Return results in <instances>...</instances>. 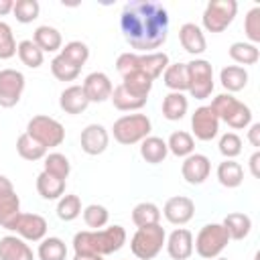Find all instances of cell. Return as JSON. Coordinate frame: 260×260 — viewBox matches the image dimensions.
<instances>
[{
    "label": "cell",
    "mask_w": 260,
    "mask_h": 260,
    "mask_svg": "<svg viewBox=\"0 0 260 260\" xmlns=\"http://www.w3.org/2000/svg\"><path fill=\"white\" fill-rule=\"evenodd\" d=\"M26 79L22 71L6 67L0 69V108H14L24 91Z\"/></svg>",
    "instance_id": "cell-10"
},
{
    "label": "cell",
    "mask_w": 260,
    "mask_h": 260,
    "mask_svg": "<svg viewBox=\"0 0 260 260\" xmlns=\"http://www.w3.org/2000/svg\"><path fill=\"white\" fill-rule=\"evenodd\" d=\"M26 134L30 138H35L47 150L49 148H55V146H61V142L65 140V128H63V124L59 120L51 118V116H45V114L32 116L28 120Z\"/></svg>",
    "instance_id": "cell-6"
},
{
    "label": "cell",
    "mask_w": 260,
    "mask_h": 260,
    "mask_svg": "<svg viewBox=\"0 0 260 260\" xmlns=\"http://www.w3.org/2000/svg\"><path fill=\"white\" fill-rule=\"evenodd\" d=\"M59 55H63L73 65L83 67L87 63V59H89V47L83 41H69V43H65V47H61Z\"/></svg>",
    "instance_id": "cell-42"
},
{
    "label": "cell",
    "mask_w": 260,
    "mask_h": 260,
    "mask_svg": "<svg viewBox=\"0 0 260 260\" xmlns=\"http://www.w3.org/2000/svg\"><path fill=\"white\" fill-rule=\"evenodd\" d=\"M248 71L246 67H240V65H225L221 71H219V83L221 87L225 89V93H236V91H242L246 85H248Z\"/></svg>",
    "instance_id": "cell-23"
},
{
    "label": "cell",
    "mask_w": 260,
    "mask_h": 260,
    "mask_svg": "<svg viewBox=\"0 0 260 260\" xmlns=\"http://www.w3.org/2000/svg\"><path fill=\"white\" fill-rule=\"evenodd\" d=\"M211 173V160L209 156L201 152H193L183 158L181 162V175L189 185H201Z\"/></svg>",
    "instance_id": "cell-15"
},
{
    "label": "cell",
    "mask_w": 260,
    "mask_h": 260,
    "mask_svg": "<svg viewBox=\"0 0 260 260\" xmlns=\"http://www.w3.org/2000/svg\"><path fill=\"white\" fill-rule=\"evenodd\" d=\"M228 53H230L232 61H236L240 67L242 65H256L258 59H260L258 45H252L248 41H236V43H232L230 49H228Z\"/></svg>",
    "instance_id": "cell-32"
},
{
    "label": "cell",
    "mask_w": 260,
    "mask_h": 260,
    "mask_svg": "<svg viewBox=\"0 0 260 260\" xmlns=\"http://www.w3.org/2000/svg\"><path fill=\"white\" fill-rule=\"evenodd\" d=\"M191 130L197 140L209 142L219 134V118L211 110V106H199L191 114Z\"/></svg>",
    "instance_id": "cell-11"
},
{
    "label": "cell",
    "mask_w": 260,
    "mask_h": 260,
    "mask_svg": "<svg viewBox=\"0 0 260 260\" xmlns=\"http://www.w3.org/2000/svg\"><path fill=\"white\" fill-rule=\"evenodd\" d=\"M179 43H181V47H183L189 55H193V57L205 53V49H207L205 35H203V30H201V26L195 24V22H185V24L179 26Z\"/></svg>",
    "instance_id": "cell-18"
},
{
    "label": "cell",
    "mask_w": 260,
    "mask_h": 260,
    "mask_svg": "<svg viewBox=\"0 0 260 260\" xmlns=\"http://www.w3.org/2000/svg\"><path fill=\"white\" fill-rule=\"evenodd\" d=\"M0 260H35L32 248L18 236L0 238Z\"/></svg>",
    "instance_id": "cell-20"
},
{
    "label": "cell",
    "mask_w": 260,
    "mask_h": 260,
    "mask_svg": "<svg viewBox=\"0 0 260 260\" xmlns=\"http://www.w3.org/2000/svg\"><path fill=\"white\" fill-rule=\"evenodd\" d=\"M16 39L12 32V26L4 20H0V59L6 61L16 55Z\"/></svg>",
    "instance_id": "cell-45"
},
{
    "label": "cell",
    "mask_w": 260,
    "mask_h": 260,
    "mask_svg": "<svg viewBox=\"0 0 260 260\" xmlns=\"http://www.w3.org/2000/svg\"><path fill=\"white\" fill-rule=\"evenodd\" d=\"M89 106V100L83 91L81 85H67L61 95H59V108L65 112V114H71V116H77L81 112H85Z\"/></svg>",
    "instance_id": "cell-19"
},
{
    "label": "cell",
    "mask_w": 260,
    "mask_h": 260,
    "mask_svg": "<svg viewBox=\"0 0 260 260\" xmlns=\"http://www.w3.org/2000/svg\"><path fill=\"white\" fill-rule=\"evenodd\" d=\"M43 160H45L43 162V171H47L49 175H55V177H59L63 181L69 177L71 162H69V158L65 154H61V152H47V156Z\"/></svg>",
    "instance_id": "cell-41"
},
{
    "label": "cell",
    "mask_w": 260,
    "mask_h": 260,
    "mask_svg": "<svg viewBox=\"0 0 260 260\" xmlns=\"http://www.w3.org/2000/svg\"><path fill=\"white\" fill-rule=\"evenodd\" d=\"M169 12L154 0H132L120 12V30L138 53H154L169 37Z\"/></svg>",
    "instance_id": "cell-1"
},
{
    "label": "cell",
    "mask_w": 260,
    "mask_h": 260,
    "mask_svg": "<svg viewBox=\"0 0 260 260\" xmlns=\"http://www.w3.org/2000/svg\"><path fill=\"white\" fill-rule=\"evenodd\" d=\"M81 87H83L89 104H102V102L110 100L112 89H114L112 79L104 71H91L89 75H85Z\"/></svg>",
    "instance_id": "cell-16"
},
{
    "label": "cell",
    "mask_w": 260,
    "mask_h": 260,
    "mask_svg": "<svg viewBox=\"0 0 260 260\" xmlns=\"http://www.w3.org/2000/svg\"><path fill=\"white\" fill-rule=\"evenodd\" d=\"M189 71V85L187 91L195 100H207L213 93L215 81H213V67L207 59H193L187 63Z\"/></svg>",
    "instance_id": "cell-9"
},
{
    "label": "cell",
    "mask_w": 260,
    "mask_h": 260,
    "mask_svg": "<svg viewBox=\"0 0 260 260\" xmlns=\"http://www.w3.org/2000/svg\"><path fill=\"white\" fill-rule=\"evenodd\" d=\"M81 199L75 193H67L57 201V217L61 221H73L81 215Z\"/></svg>",
    "instance_id": "cell-39"
},
{
    "label": "cell",
    "mask_w": 260,
    "mask_h": 260,
    "mask_svg": "<svg viewBox=\"0 0 260 260\" xmlns=\"http://www.w3.org/2000/svg\"><path fill=\"white\" fill-rule=\"evenodd\" d=\"M51 73L55 79L59 81H75L81 73V67L73 65L71 61H67L63 55H55L51 59Z\"/></svg>",
    "instance_id": "cell-40"
},
{
    "label": "cell",
    "mask_w": 260,
    "mask_h": 260,
    "mask_svg": "<svg viewBox=\"0 0 260 260\" xmlns=\"http://www.w3.org/2000/svg\"><path fill=\"white\" fill-rule=\"evenodd\" d=\"M221 225H223V230H225L230 240H244L252 232V219H250V215H246L242 211L228 213L223 217Z\"/></svg>",
    "instance_id": "cell-26"
},
{
    "label": "cell",
    "mask_w": 260,
    "mask_h": 260,
    "mask_svg": "<svg viewBox=\"0 0 260 260\" xmlns=\"http://www.w3.org/2000/svg\"><path fill=\"white\" fill-rule=\"evenodd\" d=\"M81 213H83L85 225L91 228V230H102V228H106L108 221H110V211H108L104 205H100V203H91V205L83 207Z\"/></svg>",
    "instance_id": "cell-43"
},
{
    "label": "cell",
    "mask_w": 260,
    "mask_h": 260,
    "mask_svg": "<svg viewBox=\"0 0 260 260\" xmlns=\"http://www.w3.org/2000/svg\"><path fill=\"white\" fill-rule=\"evenodd\" d=\"M244 32L248 37V43H252V45H258L260 43V6H252L246 12Z\"/></svg>",
    "instance_id": "cell-46"
},
{
    "label": "cell",
    "mask_w": 260,
    "mask_h": 260,
    "mask_svg": "<svg viewBox=\"0 0 260 260\" xmlns=\"http://www.w3.org/2000/svg\"><path fill=\"white\" fill-rule=\"evenodd\" d=\"M162 215L169 223L173 225H185L193 219L195 215V203L191 197L187 195H173L165 201V207H162Z\"/></svg>",
    "instance_id": "cell-13"
},
{
    "label": "cell",
    "mask_w": 260,
    "mask_h": 260,
    "mask_svg": "<svg viewBox=\"0 0 260 260\" xmlns=\"http://www.w3.org/2000/svg\"><path fill=\"white\" fill-rule=\"evenodd\" d=\"M126 230L118 223L102 230H81L73 236V252L75 254H100L108 256L118 252L126 244Z\"/></svg>",
    "instance_id": "cell-2"
},
{
    "label": "cell",
    "mask_w": 260,
    "mask_h": 260,
    "mask_svg": "<svg viewBox=\"0 0 260 260\" xmlns=\"http://www.w3.org/2000/svg\"><path fill=\"white\" fill-rule=\"evenodd\" d=\"M228 242L230 238L221 223H205L193 238V250L203 260H213L225 250Z\"/></svg>",
    "instance_id": "cell-7"
},
{
    "label": "cell",
    "mask_w": 260,
    "mask_h": 260,
    "mask_svg": "<svg viewBox=\"0 0 260 260\" xmlns=\"http://www.w3.org/2000/svg\"><path fill=\"white\" fill-rule=\"evenodd\" d=\"M213 260H228V258H221V256H217V258H213Z\"/></svg>",
    "instance_id": "cell-53"
},
{
    "label": "cell",
    "mask_w": 260,
    "mask_h": 260,
    "mask_svg": "<svg viewBox=\"0 0 260 260\" xmlns=\"http://www.w3.org/2000/svg\"><path fill=\"white\" fill-rule=\"evenodd\" d=\"M110 100H112L114 108H116V110H120V112H136V110L144 108V106H146V102H148L146 98H138V95L130 93L122 83H118V85L112 89Z\"/></svg>",
    "instance_id": "cell-30"
},
{
    "label": "cell",
    "mask_w": 260,
    "mask_h": 260,
    "mask_svg": "<svg viewBox=\"0 0 260 260\" xmlns=\"http://www.w3.org/2000/svg\"><path fill=\"white\" fill-rule=\"evenodd\" d=\"M37 256H39V260H65L67 258V246L61 238L49 236V238H43L39 242Z\"/></svg>",
    "instance_id": "cell-35"
},
{
    "label": "cell",
    "mask_w": 260,
    "mask_h": 260,
    "mask_svg": "<svg viewBox=\"0 0 260 260\" xmlns=\"http://www.w3.org/2000/svg\"><path fill=\"white\" fill-rule=\"evenodd\" d=\"M211 110L219 118V122H225L234 130H244L252 124V110L232 93H219L211 100Z\"/></svg>",
    "instance_id": "cell-3"
},
{
    "label": "cell",
    "mask_w": 260,
    "mask_h": 260,
    "mask_svg": "<svg viewBox=\"0 0 260 260\" xmlns=\"http://www.w3.org/2000/svg\"><path fill=\"white\" fill-rule=\"evenodd\" d=\"M162 116L169 120V122H177L181 118H185L187 110H189V100L185 93L181 91H169L165 98H162Z\"/></svg>",
    "instance_id": "cell-27"
},
{
    "label": "cell",
    "mask_w": 260,
    "mask_h": 260,
    "mask_svg": "<svg viewBox=\"0 0 260 260\" xmlns=\"http://www.w3.org/2000/svg\"><path fill=\"white\" fill-rule=\"evenodd\" d=\"M35 185H37V193L45 201H59L65 195V181L55 177V175H49L47 171H41L37 175Z\"/></svg>",
    "instance_id": "cell-22"
},
{
    "label": "cell",
    "mask_w": 260,
    "mask_h": 260,
    "mask_svg": "<svg viewBox=\"0 0 260 260\" xmlns=\"http://www.w3.org/2000/svg\"><path fill=\"white\" fill-rule=\"evenodd\" d=\"M217 148L219 152L223 154V158H236L240 152H242V138L236 134V132H225L219 136V142H217Z\"/></svg>",
    "instance_id": "cell-47"
},
{
    "label": "cell",
    "mask_w": 260,
    "mask_h": 260,
    "mask_svg": "<svg viewBox=\"0 0 260 260\" xmlns=\"http://www.w3.org/2000/svg\"><path fill=\"white\" fill-rule=\"evenodd\" d=\"M20 213H22L20 211V197L16 195V191L2 193L0 195V225L4 230H10Z\"/></svg>",
    "instance_id": "cell-31"
},
{
    "label": "cell",
    "mask_w": 260,
    "mask_h": 260,
    "mask_svg": "<svg viewBox=\"0 0 260 260\" xmlns=\"http://www.w3.org/2000/svg\"><path fill=\"white\" fill-rule=\"evenodd\" d=\"M16 152H18L20 158L30 160V162L41 160V158L47 156V148L41 146V144H39L35 138H30L26 132H22V134L16 138Z\"/></svg>",
    "instance_id": "cell-38"
},
{
    "label": "cell",
    "mask_w": 260,
    "mask_h": 260,
    "mask_svg": "<svg viewBox=\"0 0 260 260\" xmlns=\"http://www.w3.org/2000/svg\"><path fill=\"white\" fill-rule=\"evenodd\" d=\"M32 43L43 51V53H57L63 47V37L59 28L51 24H41L32 32Z\"/></svg>",
    "instance_id": "cell-21"
},
{
    "label": "cell",
    "mask_w": 260,
    "mask_h": 260,
    "mask_svg": "<svg viewBox=\"0 0 260 260\" xmlns=\"http://www.w3.org/2000/svg\"><path fill=\"white\" fill-rule=\"evenodd\" d=\"M162 83L171 89V91H187L189 85V71H187V63H169V67L162 71Z\"/></svg>",
    "instance_id": "cell-29"
},
{
    "label": "cell",
    "mask_w": 260,
    "mask_h": 260,
    "mask_svg": "<svg viewBox=\"0 0 260 260\" xmlns=\"http://www.w3.org/2000/svg\"><path fill=\"white\" fill-rule=\"evenodd\" d=\"M130 93L138 95V98H146L148 100V93L152 89V79L142 73V71H130L126 75H122V81H120Z\"/></svg>",
    "instance_id": "cell-36"
},
{
    "label": "cell",
    "mask_w": 260,
    "mask_h": 260,
    "mask_svg": "<svg viewBox=\"0 0 260 260\" xmlns=\"http://www.w3.org/2000/svg\"><path fill=\"white\" fill-rule=\"evenodd\" d=\"M8 191H14V185H12V181L6 175H0V195L8 193Z\"/></svg>",
    "instance_id": "cell-50"
},
{
    "label": "cell",
    "mask_w": 260,
    "mask_h": 260,
    "mask_svg": "<svg viewBox=\"0 0 260 260\" xmlns=\"http://www.w3.org/2000/svg\"><path fill=\"white\" fill-rule=\"evenodd\" d=\"M47 219L39 213H20L10 228V232H14V236L22 238L24 242H41L47 238Z\"/></svg>",
    "instance_id": "cell-12"
},
{
    "label": "cell",
    "mask_w": 260,
    "mask_h": 260,
    "mask_svg": "<svg viewBox=\"0 0 260 260\" xmlns=\"http://www.w3.org/2000/svg\"><path fill=\"white\" fill-rule=\"evenodd\" d=\"M73 260H104V256H100V254H75Z\"/></svg>",
    "instance_id": "cell-52"
},
{
    "label": "cell",
    "mask_w": 260,
    "mask_h": 260,
    "mask_svg": "<svg viewBox=\"0 0 260 260\" xmlns=\"http://www.w3.org/2000/svg\"><path fill=\"white\" fill-rule=\"evenodd\" d=\"M169 55L162 51H154V53H138V71L146 73L152 81L156 77L162 75V71L169 67Z\"/></svg>",
    "instance_id": "cell-24"
},
{
    "label": "cell",
    "mask_w": 260,
    "mask_h": 260,
    "mask_svg": "<svg viewBox=\"0 0 260 260\" xmlns=\"http://www.w3.org/2000/svg\"><path fill=\"white\" fill-rule=\"evenodd\" d=\"M12 6H14V2H12V0H0V16H4V14H8V12H12Z\"/></svg>",
    "instance_id": "cell-51"
},
{
    "label": "cell",
    "mask_w": 260,
    "mask_h": 260,
    "mask_svg": "<svg viewBox=\"0 0 260 260\" xmlns=\"http://www.w3.org/2000/svg\"><path fill=\"white\" fill-rule=\"evenodd\" d=\"M150 132H152V122L146 114H124L112 126L114 140L124 146L140 144L146 136H150Z\"/></svg>",
    "instance_id": "cell-4"
},
{
    "label": "cell",
    "mask_w": 260,
    "mask_h": 260,
    "mask_svg": "<svg viewBox=\"0 0 260 260\" xmlns=\"http://www.w3.org/2000/svg\"><path fill=\"white\" fill-rule=\"evenodd\" d=\"M248 142L254 148H260V124L258 122H252L248 126Z\"/></svg>",
    "instance_id": "cell-48"
},
{
    "label": "cell",
    "mask_w": 260,
    "mask_h": 260,
    "mask_svg": "<svg viewBox=\"0 0 260 260\" xmlns=\"http://www.w3.org/2000/svg\"><path fill=\"white\" fill-rule=\"evenodd\" d=\"M167 148H169L171 154H175L179 158H185V156L193 154L195 138L189 132H185V130H175V132H171V136L167 140Z\"/></svg>",
    "instance_id": "cell-34"
},
{
    "label": "cell",
    "mask_w": 260,
    "mask_h": 260,
    "mask_svg": "<svg viewBox=\"0 0 260 260\" xmlns=\"http://www.w3.org/2000/svg\"><path fill=\"white\" fill-rule=\"evenodd\" d=\"M167 240V232L160 223L138 228L130 238V250L138 260H152L160 254Z\"/></svg>",
    "instance_id": "cell-5"
},
{
    "label": "cell",
    "mask_w": 260,
    "mask_h": 260,
    "mask_svg": "<svg viewBox=\"0 0 260 260\" xmlns=\"http://www.w3.org/2000/svg\"><path fill=\"white\" fill-rule=\"evenodd\" d=\"M238 14L236 0H209L201 14V24L207 32H223Z\"/></svg>",
    "instance_id": "cell-8"
},
{
    "label": "cell",
    "mask_w": 260,
    "mask_h": 260,
    "mask_svg": "<svg viewBox=\"0 0 260 260\" xmlns=\"http://www.w3.org/2000/svg\"><path fill=\"white\" fill-rule=\"evenodd\" d=\"M248 165H250V173H252V177H260V169H258V165H260V152L256 150L252 156H250V160H248Z\"/></svg>",
    "instance_id": "cell-49"
},
{
    "label": "cell",
    "mask_w": 260,
    "mask_h": 260,
    "mask_svg": "<svg viewBox=\"0 0 260 260\" xmlns=\"http://www.w3.org/2000/svg\"><path fill=\"white\" fill-rule=\"evenodd\" d=\"M169 154L167 148V140H162L160 136H146L140 142V156L148 162V165H160Z\"/></svg>",
    "instance_id": "cell-28"
},
{
    "label": "cell",
    "mask_w": 260,
    "mask_h": 260,
    "mask_svg": "<svg viewBox=\"0 0 260 260\" xmlns=\"http://www.w3.org/2000/svg\"><path fill=\"white\" fill-rule=\"evenodd\" d=\"M215 177H217L221 187L236 189L244 183V169H242L240 162H236L232 158H223L215 169Z\"/></svg>",
    "instance_id": "cell-25"
},
{
    "label": "cell",
    "mask_w": 260,
    "mask_h": 260,
    "mask_svg": "<svg viewBox=\"0 0 260 260\" xmlns=\"http://www.w3.org/2000/svg\"><path fill=\"white\" fill-rule=\"evenodd\" d=\"M16 55L28 69H39L45 61V53L32 43V39H24L16 45Z\"/></svg>",
    "instance_id": "cell-37"
},
{
    "label": "cell",
    "mask_w": 260,
    "mask_h": 260,
    "mask_svg": "<svg viewBox=\"0 0 260 260\" xmlns=\"http://www.w3.org/2000/svg\"><path fill=\"white\" fill-rule=\"evenodd\" d=\"M41 4L37 0H16L12 6V14L20 24H28L39 18Z\"/></svg>",
    "instance_id": "cell-44"
},
{
    "label": "cell",
    "mask_w": 260,
    "mask_h": 260,
    "mask_svg": "<svg viewBox=\"0 0 260 260\" xmlns=\"http://www.w3.org/2000/svg\"><path fill=\"white\" fill-rule=\"evenodd\" d=\"M167 254L173 260H187L193 254V234L187 228H175L165 240Z\"/></svg>",
    "instance_id": "cell-17"
},
{
    "label": "cell",
    "mask_w": 260,
    "mask_h": 260,
    "mask_svg": "<svg viewBox=\"0 0 260 260\" xmlns=\"http://www.w3.org/2000/svg\"><path fill=\"white\" fill-rule=\"evenodd\" d=\"M79 144L85 154L98 156V154L106 152V148L110 144V132L104 124H87L79 134Z\"/></svg>",
    "instance_id": "cell-14"
},
{
    "label": "cell",
    "mask_w": 260,
    "mask_h": 260,
    "mask_svg": "<svg viewBox=\"0 0 260 260\" xmlns=\"http://www.w3.org/2000/svg\"><path fill=\"white\" fill-rule=\"evenodd\" d=\"M160 209L156 203L152 201H140L134 205L132 209V221L136 228H146V225H154L160 223Z\"/></svg>",
    "instance_id": "cell-33"
}]
</instances>
